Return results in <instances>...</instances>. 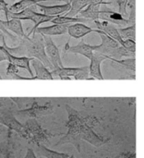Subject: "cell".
Here are the masks:
<instances>
[{
  "label": "cell",
  "mask_w": 144,
  "mask_h": 158,
  "mask_svg": "<svg viewBox=\"0 0 144 158\" xmlns=\"http://www.w3.org/2000/svg\"><path fill=\"white\" fill-rule=\"evenodd\" d=\"M68 120L66 127L68 132L56 143V146L71 144L80 153V141H86L94 147H101L106 144L111 139L102 137L94 131V127L99 124V119L84 111H79L69 105L66 106Z\"/></svg>",
  "instance_id": "1"
},
{
  "label": "cell",
  "mask_w": 144,
  "mask_h": 158,
  "mask_svg": "<svg viewBox=\"0 0 144 158\" xmlns=\"http://www.w3.org/2000/svg\"><path fill=\"white\" fill-rule=\"evenodd\" d=\"M3 46L7 52L15 56H25L38 59L47 69L54 70V67L45 54L43 37L39 33H33L31 37L26 34L23 38L19 39V44L17 46H8L6 42L3 43Z\"/></svg>",
  "instance_id": "2"
},
{
  "label": "cell",
  "mask_w": 144,
  "mask_h": 158,
  "mask_svg": "<svg viewBox=\"0 0 144 158\" xmlns=\"http://www.w3.org/2000/svg\"><path fill=\"white\" fill-rule=\"evenodd\" d=\"M24 125V131L20 137L24 138L30 144L39 146L44 143H49L56 135L48 130L43 128L37 119L29 118Z\"/></svg>",
  "instance_id": "3"
},
{
  "label": "cell",
  "mask_w": 144,
  "mask_h": 158,
  "mask_svg": "<svg viewBox=\"0 0 144 158\" xmlns=\"http://www.w3.org/2000/svg\"><path fill=\"white\" fill-rule=\"evenodd\" d=\"M53 79L70 80L73 77L75 80H89V66L80 68H59L51 71Z\"/></svg>",
  "instance_id": "4"
},
{
  "label": "cell",
  "mask_w": 144,
  "mask_h": 158,
  "mask_svg": "<svg viewBox=\"0 0 144 158\" xmlns=\"http://www.w3.org/2000/svg\"><path fill=\"white\" fill-rule=\"evenodd\" d=\"M53 111H54V107H53L51 101H47L43 106H39L38 102L36 101L33 103V105L30 108L25 109V110H19L16 112V114L26 117L27 119L29 118L38 119V118H43L45 116L52 114Z\"/></svg>",
  "instance_id": "5"
},
{
  "label": "cell",
  "mask_w": 144,
  "mask_h": 158,
  "mask_svg": "<svg viewBox=\"0 0 144 158\" xmlns=\"http://www.w3.org/2000/svg\"><path fill=\"white\" fill-rule=\"evenodd\" d=\"M0 124L6 127L7 131H10L12 132H17L20 136L23 133L24 125L21 124L17 119L14 113L10 109L6 108L0 110Z\"/></svg>",
  "instance_id": "6"
},
{
  "label": "cell",
  "mask_w": 144,
  "mask_h": 158,
  "mask_svg": "<svg viewBox=\"0 0 144 158\" xmlns=\"http://www.w3.org/2000/svg\"><path fill=\"white\" fill-rule=\"evenodd\" d=\"M43 42H44V48H45V54L51 62L52 66L54 67V69L63 68V63L61 60V56H60V51L59 48L56 46V44L54 43L52 37L43 35Z\"/></svg>",
  "instance_id": "7"
},
{
  "label": "cell",
  "mask_w": 144,
  "mask_h": 158,
  "mask_svg": "<svg viewBox=\"0 0 144 158\" xmlns=\"http://www.w3.org/2000/svg\"><path fill=\"white\" fill-rule=\"evenodd\" d=\"M105 59H110V57L99 52H93V56L89 66V75L91 76V78L100 81L104 80V76L101 71V64Z\"/></svg>",
  "instance_id": "8"
},
{
  "label": "cell",
  "mask_w": 144,
  "mask_h": 158,
  "mask_svg": "<svg viewBox=\"0 0 144 158\" xmlns=\"http://www.w3.org/2000/svg\"><path fill=\"white\" fill-rule=\"evenodd\" d=\"M35 6H37L40 9L41 13L56 18L57 16H61L62 14H64L66 12H68L70 10L71 4H70V2L67 3V4L56 5V6H43V5L38 4Z\"/></svg>",
  "instance_id": "9"
},
{
  "label": "cell",
  "mask_w": 144,
  "mask_h": 158,
  "mask_svg": "<svg viewBox=\"0 0 144 158\" xmlns=\"http://www.w3.org/2000/svg\"><path fill=\"white\" fill-rule=\"evenodd\" d=\"M65 51L71 53V54H77V55H81L83 56H85L88 59H92L93 56V47L91 44H86L84 41L80 42L78 44L73 45V46H69L68 43L66 44L65 47Z\"/></svg>",
  "instance_id": "10"
},
{
  "label": "cell",
  "mask_w": 144,
  "mask_h": 158,
  "mask_svg": "<svg viewBox=\"0 0 144 158\" xmlns=\"http://www.w3.org/2000/svg\"><path fill=\"white\" fill-rule=\"evenodd\" d=\"M96 29H93L84 23H73L68 26V33L70 37L75 39H80L91 32H95Z\"/></svg>",
  "instance_id": "11"
},
{
  "label": "cell",
  "mask_w": 144,
  "mask_h": 158,
  "mask_svg": "<svg viewBox=\"0 0 144 158\" xmlns=\"http://www.w3.org/2000/svg\"><path fill=\"white\" fill-rule=\"evenodd\" d=\"M68 24L65 25H58V24H53L51 26H44V27H39L34 33H39L41 35H46V36H57L62 35L68 32ZM32 35V34H31Z\"/></svg>",
  "instance_id": "12"
},
{
  "label": "cell",
  "mask_w": 144,
  "mask_h": 158,
  "mask_svg": "<svg viewBox=\"0 0 144 158\" xmlns=\"http://www.w3.org/2000/svg\"><path fill=\"white\" fill-rule=\"evenodd\" d=\"M6 56H7V62L8 63H11V64L15 65L19 69H22L27 70L30 73L31 77L34 76L33 72H32V70H31V69L30 67V63L34 58H29V57H25V56H15L11 55L9 52H7V50H6Z\"/></svg>",
  "instance_id": "13"
},
{
  "label": "cell",
  "mask_w": 144,
  "mask_h": 158,
  "mask_svg": "<svg viewBox=\"0 0 144 158\" xmlns=\"http://www.w3.org/2000/svg\"><path fill=\"white\" fill-rule=\"evenodd\" d=\"M55 19V17H51V16H47V15H44L43 13H38L36 11H33L27 19V20H31L33 22V28L28 32V36L33 34L35 32V31L39 28V26L43 23H45V22H48V21H52L53 19Z\"/></svg>",
  "instance_id": "14"
},
{
  "label": "cell",
  "mask_w": 144,
  "mask_h": 158,
  "mask_svg": "<svg viewBox=\"0 0 144 158\" xmlns=\"http://www.w3.org/2000/svg\"><path fill=\"white\" fill-rule=\"evenodd\" d=\"M101 9V5L92 2L86 8L80 12L78 18H82L86 20H98L99 19V12Z\"/></svg>",
  "instance_id": "15"
},
{
  "label": "cell",
  "mask_w": 144,
  "mask_h": 158,
  "mask_svg": "<svg viewBox=\"0 0 144 158\" xmlns=\"http://www.w3.org/2000/svg\"><path fill=\"white\" fill-rule=\"evenodd\" d=\"M2 23L7 31H11L19 38H23L26 35L23 30L21 20L17 19H10L8 20H2Z\"/></svg>",
  "instance_id": "16"
},
{
  "label": "cell",
  "mask_w": 144,
  "mask_h": 158,
  "mask_svg": "<svg viewBox=\"0 0 144 158\" xmlns=\"http://www.w3.org/2000/svg\"><path fill=\"white\" fill-rule=\"evenodd\" d=\"M45 1H59L60 0H19L14 4H12L11 6H8V11L9 12H20L26 8H29L31 6H36L41 2H45Z\"/></svg>",
  "instance_id": "17"
},
{
  "label": "cell",
  "mask_w": 144,
  "mask_h": 158,
  "mask_svg": "<svg viewBox=\"0 0 144 158\" xmlns=\"http://www.w3.org/2000/svg\"><path fill=\"white\" fill-rule=\"evenodd\" d=\"M7 138L0 143V158H14V147L12 142V131H7Z\"/></svg>",
  "instance_id": "18"
},
{
  "label": "cell",
  "mask_w": 144,
  "mask_h": 158,
  "mask_svg": "<svg viewBox=\"0 0 144 158\" xmlns=\"http://www.w3.org/2000/svg\"><path fill=\"white\" fill-rule=\"evenodd\" d=\"M31 65L35 70L36 77L38 80H54L51 74V71L38 59H32L31 60Z\"/></svg>",
  "instance_id": "19"
},
{
  "label": "cell",
  "mask_w": 144,
  "mask_h": 158,
  "mask_svg": "<svg viewBox=\"0 0 144 158\" xmlns=\"http://www.w3.org/2000/svg\"><path fill=\"white\" fill-rule=\"evenodd\" d=\"M37 154L38 156L43 158H74L73 156H69L65 153H60L51 150L44 144H41L37 146Z\"/></svg>",
  "instance_id": "20"
},
{
  "label": "cell",
  "mask_w": 144,
  "mask_h": 158,
  "mask_svg": "<svg viewBox=\"0 0 144 158\" xmlns=\"http://www.w3.org/2000/svg\"><path fill=\"white\" fill-rule=\"evenodd\" d=\"M92 1L93 0H71V7L70 10L67 13V16L76 18V16L79 15L80 12L82 11L84 8H86L92 3Z\"/></svg>",
  "instance_id": "21"
},
{
  "label": "cell",
  "mask_w": 144,
  "mask_h": 158,
  "mask_svg": "<svg viewBox=\"0 0 144 158\" xmlns=\"http://www.w3.org/2000/svg\"><path fill=\"white\" fill-rule=\"evenodd\" d=\"M88 20L82 19V18H73V17H68V16H57L51 22L53 24H58V25H65V24H68V25H70V24H73V23H84Z\"/></svg>",
  "instance_id": "22"
},
{
  "label": "cell",
  "mask_w": 144,
  "mask_h": 158,
  "mask_svg": "<svg viewBox=\"0 0 144 158\" xmlns=\"http://www.w3.org/2000/svg\"><path fill=\"white\" fill-rule=\"evenodd\" d=\"M9 99L17 105L19 110L28 109L33 105L34 102L37 101L34 97H10Z\"/></svg>",
  "instance_id": "23"
},
{
  "label": "cell",
  "mask_w": 144,
  "mask_h": 158,
  "mask_svg": "<svg viewBox=\"0 0 144 158\" xmlns=\"http://www.w3.org/2000/svg\"><path fill=\"white\" fill-rule=\"evenodd\" d=\"M118 32L123 40L130 39L134 40L136 39V25H130L124 28H118Z\"/></svg>",
  "instance_id": "24"
},
{
  "label": "cell",
  "mask_w": 144,
  "mask_h": 158,
  "mask_svg": "<svg viewBox=\"0 0 144 158\" xmlns=\"http://www.w3.org/2000/svg\"><path fill=\"white\" fill-rule=\"evenodd\" d=\"M109 60L114 61L116 63H118L120 65H122L124 68L132 70L133 72L135 71V57H131V58H126V59H115V58H110Z\"/></svg>",
  "instance_id": "25"
},
{
  "label": "cell",
  "mask_w": 144,
  "mask_h": 158,
  "mask_svg": "<svg viewBox=\"0 0 144 158\" xmlns=\"http://www.w3.org/2000/svg\"><path fill=\"white\" fill-rule=\"evenodd\" d=\"M121 46L132 54H135V52H136V42L134 40H130V39L123 40Z\"/></svg>",
  "instance_id": "26"
},
{
  "label": "cell",
  "mask_w": 144,
  "mask_h": 158,
  "mask_svg": "<svg viewBox=\"0 0 144 158\" xmlns=\"http://www.w3.org/2000/svg\"><path fill=\"white\" fill-rule=\"evenodd\" d=\"M128 1L129 0H117V4L118 6V12L124 17H129L128 14V10H127V5H128Z\"/></svg>",
  "instance_id": "27"
},
{
  "label": "cell",
  "mask_w": 144,
  "mask_h": 158,
  "mask_svg": "<svg viewBox=\"0 0 144 158\" xmlns=\"http://www.w3.org/2000/svg\"><path fill=\"white\" fill-rule=\"evenodd\" d=\"M19 68H17L15 65L11 64V63H8L7 64V67H6V75L9 77V78H12L13 76H15L16 74H18V71H19Z\"/></svg>",
  "instance_id": "28"
},
{
  "label": "cell",
  "mask_w": 144,
  "mask_h": 158,
  "mask_svg": "<svg viewBox=\"0 0 144 158\" xmlns=\"http://www.w3.org/2000/svg\"><path fill=\"white\" fill-rule=\"evenodd\" d=\"M0 30L4 32V34L6 35V36H7L11 41H13V42H16L17 40H18V37L17 36H15V35H13L12 33H10L5 27H4V25H3V23H2V19H0Z\"/></svg>",
  "instance_id": "29"
},
{
  "label": "cell",
  "mask_w": 144,
  "mask_h": 158,
  "mask_svg": "<svg viewBox=\"0 0 144 158\" xmlns=\"http://www.w3.org/2000/svg\"><path fill=\"white\" fill-rule=\"evenodd\" d=\"M8 5L7 3L6 2V0H0V7L3 9V12L5 13V16H6V20H8V18H7V15H8Z\"/></svg>",
  "instance_id": "30"
},
{
  "label": "cell",
  "mask_w": 144,
  "mask_h": 158,
  "mask_svg": "<svg viewBox=\"0 0 144 158\" xmlns=\"http://www.w3.org/2000/svg\"><path fill=\"white\" fill-rule=\"evenodd\" d=\"M134 8H136V0H129L128 1V5H127V10L131 11Z\"/></svg>",
  "instance_id": "31"
},
{
  "label": "cell",
  "mask_w": 144,
  "mask_h": 158,
  "mask_svg": "<svg viewBox=\"0 0 144 158\" xmlns=\"http://www.w3.org/2000/svg\"><path fill=\"white\" fill-rule=\"evenodd\" d=\"M121 158H136V153L135 152L122 153V157Z\"/></svg>",
  "instance_id": "32"
},
{
  "label": "cell",
  "mask_w": 144,
  "mask_h": 158,
  "mask_svg": "<svg viewBox=\"0 0 144 158\" xmlns=\"http://www.w3.org/2000/svg\"><path fill=\"white\" fill-rule=\"evenodd\" d=\"M24 158H37V156H36V155L32 149H28Z\"/></svg>",
  "instance_id": "33"
},
{
  "label": "cell",
  "mask_w": 144,
  "mask_h": 158,
  "mask_svg": "<svg viewBox=\"0 0 144 158\" xmlns=\"http://www.w3.org/2000/svg\"><path fill=\"white\" fill-rule=\"evenodd\" d=\"M5 36H6V35L4 34V32L0 30V45H3V43L6 42Z\"/></svg>",
  "instance_id": "34"
},
{
  "label": "cell",
  "mask_w": 144,
  "mask_h": 158,
  "mask_svg": "<svg viewBox=\"0 0 144 158\" xmlns=\"http://www.w3.org/2000/svg\"><path fill=\"white\" fill-rule=\"evenodd\" d=\"M71 0H60V2H64L65 4H67V3H69Z\"/></svg>",
  "instance_id": "35"
},
{
  "label": "cell",
  "mask_w": 144,
  "mask_h": 158,
  "mask_svg": "<svg viewBox=\"0 0 144 158\" xmlns=\"http://www.w3.org/2000/svg\"><path fill=\"white\" fill-rule=\"evenodd\" d=\"M122 157V154H120V155H118V156H116L114 158H121Z\"/></svg>",
  "instance_id": "36"
},
{
  "label": "cell",
  "mask_w": 144,
  "mask_h": 158,
  "mask_svg": "<svg viewBox=\"0 0 144 158\" xmlns=\"http://www.w3.org/2000/svg\"><path fill=\"white\" fill-rule=\"evenodd\" d=\"M2 79H3V78H2V77H1V75H0V80H2Z\"/></svg>",
  "instance_id": "37"
},
{
  "label": "cell",
  "mask_w": 144,
  "mask_h": 158,
  "mask_svg": "<svg viewBox=\"0 0 144 158\" xmlns=\"http://www.w3.org/2000/svg\"><path fill=\"white\" fill-rule=\"evenodd\" d=\"M41 158H43V157H41Z\"/></svg>",
  "instance_id": "38"
}]
</instances>
